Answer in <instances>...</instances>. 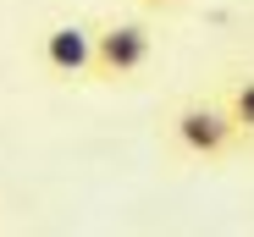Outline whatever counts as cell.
I'll return each instance as SVG.
<instances>
[{
    "label": "cell",
    "instance_id": "3",
    "mask_svg": "<svg viewBox=\"0 0 254 237\" xmlns=\"http://www.w3.org/2000/svg\"><path fill=\"white\" fill-rule=\"evenodd\" d=\"M39 61H45L50 77L61 83H89V66H94V28L89 22H56L39 39Z\"/></svg>",
    "mask_w": 254,
    "mask_h": 237
},
{
    "label": "cell",
    "instance_id": "5",
    "mask_svg": "<svg viewBox=\"0 0 254 237\" xmlns=\"http://www.w3.org/2000/svg\"><path fill=\"white\" fill-rule=\"evenodd\" d=\"M133 6H138V11H177L183 0H133Z\"/></svg>",
    "mask_w": 254,
    "mask_h": 237
},
{
    "label": "cell",
    "instance_id": "1",
    "mask_svg": "<svg viewBox=\"0 0 254 237\" xmlns=\"http://www.w3.org/2000/svg\"><path fill=\"white\" fill-rule=\"evenodd\" d=\"M166 143L177 160L193 166H216L227 154H243V138L232 127V116L221 110V99H183L166 110Z\"/></svg>",
    "mask_w": 254,
    "mask_h": 237
},
{
    "label": "cell",
    "instance_id": "4",
    "mask_svg": "<svg viewBox=\"0 0 254 237\" xmlns=\"http://www.w3.org/2000/svg\"><path fill=\"white\" fill-rule=\"evenodd\" d=\"M216 99H221V110L232 116V127H238L243 149H254V72H243V77H227V83L216 89Z\"/></svg>",
    "mask_w": 254,
    "mask_h": 237
},
{
    "label": "cell",
    "instance_id": "2",
    "mask_svg": "<svg viewBox=\"0 0 254 237\" xmlns=\"http://www.w3.org/2000/svg\"><path fill=\"white\" fill-rule=\"evenodd\" d=\"M155 55V28L144 17H116L105 28H94V66L89 83H133Z\"/></svg>",
    "mask_w": 254,
    "mask_h": 237
}]
</instances>
